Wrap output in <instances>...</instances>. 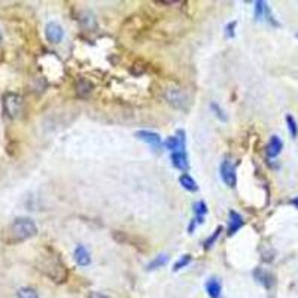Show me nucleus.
<instances>
[{
  "label": "nucleus",
  "mask_w": 298,
  "mask_h": 298,
  "mask_svg": "<svg viewBox=\"0 0 298 298\" xmlns=\"http://www.w3.org/2000/svg\"><path fill=\"white\" fill-rule=\"evenodd\" d=\"M38 234V227L30 218H15L11 224V236L15 241H24Z\"/></svg>",
  "instance_id": "nucleus-1"
},
{
  "label": "nucleus",
  "mask_w": 298,
  "mask_h": 298,
  "mask_svg": "<svg viewBox=\"0 0 298 298\" xmlns=\"http://www.w3.org/2000/svg\"><path fill=\"white\" fill-rule=\"evenodd\" d=\"M43 272L57 283H63L67 280V276H69V272L66 265L56 257H51L46 259V262L43 264Z\"/></svg>",
  "instance_id": "nucleus-2"
},
{
  "label": "nucleus",
  "mask_w": 298,
  "mask_h": 298,
  "mask_svg": "<svg viewBox=\"0 0 298 298\" xmlns=\"http://www.w3.org/2000/svg\"><path fill=\"white\" fill-rule=\"evenodd\" d=\"M164 99L173 106L176 109H182L185 111L188 104H189V99L186 96V93L180 88H176V87H170L164 91Z\"/></svg>",
  "instance_id": "nucleus-3"
},
{
  "label": "nucleus",
  "mask_w": 298,
  "mask_h": 298,
  "mask_svg": "<svg viewBox=\"0 0 298 298\" xmlns=\"http://www.w3.org/2000/svg\"><path fill=\"white\" fill-rule=\"evenodd\" d=\"M221 178L228 185L230 188H234L237 183V173H236V166L230 159H224L221 164Z\"/></svg>",
  "instance_id": "nucleus-4"
},
{
  "label": "nucleus",
  "mask_w": 298,
  "mask_h": 298,
  "mask_svg": "<svg viewBox=\"0 0 298 298\" xmlns=\"http://www.w3.org/2000/svg\"><path fill=\"white\" fill-rule=\"evenodd\" d=\"M45 35H46V39L51 42V43H60L63 40V36H64V32H63V27L56 22V21H51L46 24L45 27Z\"/></svg>",
  "instance_id": "nucleus-5"
},
{
  "label": "nucleus",
  "mask_w": 298,
  "mask_h": 298,
  "mask_svg": "<svg viewBox=\"0 0 298 298\" xmlns=\"http://www.w3.org/2000/svg\"><path fill=\"white\" fill-rule=\"evenodd\" d=\"M22 107V99L17 94H9L5 99V109L9 117H17Z\"/></svg>",
  "instance_id": "nucleus-6"
},
{
  "label": "nucleus",
  "mask_w": 298,
  "mask_h": 298,
  "mask_svg": "<svg viewBox=\"0 0 298 298\" xmlns=\"http://www.w3.org/2000/svg\"><path fill=\"white\" fill-rule=\"evenodd\" d=\"M136 138L148 145H151L152 148H159L161 146V138L158 133L149 131V130H140L136 133Z\"/></svg>",
  "instance_id": "nucleus-7"
},
{
  "label": "nucleus",
  "mask_w": 298,
  "mask_h": 298,
  "mask_svg": "<svg viewBox=\"0 0 298 298\" xmlns=\"http://www.w3.org/2000/svg\"><path fill=\"white\" fill-rule=\"evenodd\" d=\"M283 149V142L279 136H276V134H273L272 138H270L268 143H267V148H265V154L267 157L270 158H276Z\"/></svg>",
  "instance_id": "nucleus-8"
},
{
  "label": "nucleus",
  "mask_w": 298,
  "mask_h": 298,
  "mask_svg": "<svg viewBox=\"0 0 298 298\" xmlns=\"http://www.w3.org/2000/svg\"><path fill=\"white\" fill-rule=\"evenodd\" d=\"M75 261L79 267H87L91 264V254L90 251L84 246V245H78L76 249H75Z\"/></svg>",
  "instance_id": "nucleus-9"
},
{
  "label": "nucleus",
  "mask_w": 298,
  "mask_h": 298,
  "mask_svg": "<svg viewBox=\"0 0 298 298\" xmlns=\"http://www.w3.org/2000/svg\"><path fill=\"white\" fill-rule=\"evenodd\" d=\"M243 224H245V221H243V218H241V215H238L236 210H230V213H228V236H233V234H236L241 227H243Z\"/></svg>",
  "instance_id": "nucleus-10"
},
{
  "label": "nucleus",
  "mask_w": 298,
  "mask_h": 298,
  "mask_svg": "<svg viewBox=\"0 0 298 298\" xmlns=\"http://www.w3.org/2000/svg\"><path fill=\"white\" fill-rule=\"evenodd\" d=\"M172 158V162H173V166L180 170V172H186L189 169V161H188V155L185 151H178V152H173L170 155Z\"/></svg>",
  "instance_id": "nucleus-11"
},
{
  "label": "nucleus",
  "mask_w": 298,
  "mask_h": 298,
  "mask_svg": "<svg viewBox=\"0 0 298 298\" xmlns=\"http://www.w3.org/2000/svg\"><path fill=\"white\" fill-rule=\"evenodd\" d=\"M204 289L210 298H221V295H222V285L218 279H215V278H210L209 280H206Z\"/></svg>",
  "instance_id": "nucleus-12"
},
{
  "label": "nucleus",
  "mask_w": 298,
  "mask_h": 298,
  "mask_svg": "<svg viewBox=\"0 0 298 298\" xmlns=\"http://www.w3.org/2000/svg\"><path fill=\"white\" fill-rule=\"evenodd\" d=\"M254 276H255V279H257L264 288H267V289H270V288L275 285V278H273V275L268 273V272H265V270H262V268H257L255 272H254Z\"/></svg>",
  "instance_id": "nucleus-13"
},
{
  "label": "nucleus",
  "mask_w": 298,
  "mask_h": 298,
  "mask_svg": "<svg viewBox=\"0 0 298 298\" xmlns=\"http://www.w3.org/2000/svg\"><path fill=\"white\" fill-rule=\"evenodd\" d=\"M93 90H94V85L90 82L88 79L79 78V79L76 80V94H78L79 97H87V96H90V94L93 93Z\"/></svg>",
  "instance_id": "nucleus-14"
},
{
  "label": "nucleus",
  "mask_w": 298,
  "mask_h": 298,
  "mask_svg": "<svg viewBox=\"0 0 298 298\" xmlns=\"http://www.w3.org/2000/svg\"><path fill=\"white\" fill-rule=\"evenodd\" d=\"M79 24L82 25L85 30H94L97 27V20L90 11H84L79 15Z\"/></svg>",
  "instance_id": "nucleus-15"
},
{
  "label": "nucleus",
  "mask_w": 298,
  "mask_h": 298,
  "mask_svg": "<svg viewBox=\"0 0 298 298\" xmlns=\"http://www.w3.org/2000/svg\"><path fill=\"white\" fill-rule=\"evenodd\" d=\"M179 183L182 185V188H185L186 191H189V193H196L199 189L197 182L194 180V178H191L188 173H182L179 176Z\"/></svg>",
  "instance_id": "nucleus-16"
},
{
  "label": "nucleus",
  "mask_w": 298,
  "mask_h": 298,
  "mask_svg": "<svg viewBox=\"0 0 298 298\" xmlns=\"http://www.w3.org/2000/svg\"><path fill=\"white\" fill-rule=\"evenodd\" d=\"M193 209H194V215H196V218H194V219H196L199 224H203L204 215L207 213V206H206V203H204L203 200L196 201V203L193 204Z\"/></svg>",
  "instance_id": "nucleus-17"
},
{
  "label": "nucleus",
  "mask_w": 298,
  "mask_h": 298,
  "mask_svg": "<svg viewBox=\"0 0 298 298\" xmlns=\"http://www.w3.org/2000/svg\"><path fill=\"white\" fill-rule=\"evenodd\" d=\"M167 261H169V257H167L166 254H161V255L155 257V258L148 264L146 268L149 270V272H152V270H157V268H159V267H162V265H166Z\"/></svg>",
  "instance_id": "nucleus-18"
},
{
  "label": "nucleus",
  "mask_w": 298,
  "mask_h": 298,
  "mask_svg": "<svg viewBox=\"0 0 298 298\" xmlns=\"http://www.w3.org/2000/svg\"><path fill=\"white\" fill-rule=\"evenodd\" d=\"M286 125H288V131L291 134L292 139H297L298 138V124L295 121V118L292 115H286Z\"/></svg>",
  "instance_id": "nucleus-19"
},
{
  "label": "nucleus",
  "mask_w": 298,
  "mask_h": 298,
  "mask_svg": "<svg viewBox=\"0 0 298 298\" xmlns=\"http://www.w3.org/2000/svg\"><path fill=\"white\" fill-rule=\"evenodd\" d=\"M17 298H39L36 289L30 288V286H24V288H20L17 291Z\"/></svg>",
  "instance_id": "nucleus-20"
},
{
  "label": "nucleus",
  "mask_w": 298,
  "mask_h": 298,
  "mask_svg": "<svg viewBox=\"0 0 298 298\" xmlns=\"http://www.w3.org/2000/svg\"><path fill=\"white\" fill-rule=\"evenodd\" d=\"M254 9H255V18L257 20H261L262 17H265V11L268 8V5L265 2H262V0H258V2L254 3Z\"/></svg>",
  "instance_id": "nucleus-21"
},
{
  "label": "nucleus",
  "mask_w": 298,
  "mask_h": 298,
  "mask_svg": "<svg viewBox=\"0 0 298 298\" xmlns=\"http://www.w3.org/2000/svg\"><path fill=\"white\" fill-rule=\"evenodd\" d=\"M210 109L213 111V114H215V117L218 118V119H221V121H227V115H225V112L222 111V107L218 104V103H215V101H212L210 103Z\"/></svg>",
  "instance_id": "nucleus-22"
},
{
  "label": "nucleus",
  "mask_w": 298,
  "mask_h": 298,
  "mask_svg": "<svg viewBox=\"0 0 298 298\" xmlns=\"http://www.w3.org/2000/svg\"><path fill=\"white\" fill-rule=\"evenodd\" d=\"M222 230H224L222 227H218V228H216V230L213 231V234H212V236H210V237H209V238H207V240L204 241V249H210V248H212V246L215 245L216 238H218V237L221 236Z\"/></svg>",
  "instance_id": "nucleus-23"
},
{
  "label": "nucleus",
  "mask_w": 298,
  "mask_h": 298,
  "mask_svg": "<svg viewBox=\"0 0 298 298\" xmlns=\"http://www.w3.org/2000/svg\"><path fill=\"white\" fill-rule=\"evenodd\" d=\"M189 262H191V255H182V258H179L178 261H176V264L173 265V272H179V270H182V268H185Z\"/></svg>",
  "instance_id": "nucleus-24"
},
{
  "label": "nucleus",
  "mask_w": 298,
  "mask_h": 298,
  "mask_svg": "<svg viewBox=\"0 0 298 298\" xmlns=\"http://www.w3.org/2000/svg\"><path fill=\"white\" fill-rule=\"evenodd\" d=\"M236 25H237L236 21H231L230 24H227V27H225V35H227V38H234V29H236Z\"/></svg>",
  "instance_id": "nucleus-25"
},
{
  "label": "nucleus",
  "mask_w": 298,
  "mask_h": 298,
  "mask_svg": "<svg viewBox=\"0 0 298 298\" xmlns=\"http://www.w3.org/2000/svg\"><path fill=\"white\" fill-rule=\"evenodd\" d=\"M90 298H109V297H107V295H104L103 292H91L90 294Z\"/></svg>",
  "instance_id": "nucleus-26"
},
{
  "label": "nucleus",
  "mask_w": 298,
  "mask_h": 298,
  "mask_svg": "<svg viewBox=\"0 0 298 298\" xmlns=\"http://www.w3.org/2000/svg\"><path fill=\"white\" fill-rule=\"evenodd\" d=\"M291 203H292V204H294L295 207H298V197H295V199H294V200H292Z\"/></svg>",
  "instance_id": "nucleus-27"
},
{
  "label": "nucleus",
  "mask_w": 298,
  "mask_h": 298,
  "mask_svg": "<svg viewBox=\"0 0 298 298\" xmlns=\"http://www.w3.org/2000/svg\"><path fill=\"white\" fill-rule=\"evenodd\" d=\"M0 43H2V33H0Z\"/></svg>",
  "instance_id": "nucleus-28"
},
{
  "label": "nucleus",
  "mask_w": 298,
  "mask_h": 298,
  "mask_svg": "<svg viewBox=\"0 0 298 298\" xmlns=\"http://www.w3.org/2000/svg\"><path fill=\"white\" fill-rule=\"evenodd\" d=\"M297 38H298V33H297Z\"/></svg>",
  "instance_id": "nucleus-29"
}]
</instances>
